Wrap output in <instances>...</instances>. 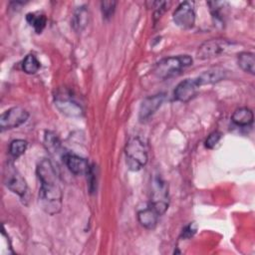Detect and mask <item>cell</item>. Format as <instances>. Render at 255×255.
<instances>
[{
  "instance_id": "obj_18",
  "label": "cell",
  "mask_w": 255,
  "mask_h": 255,
  "mask_svg": "<svg viewBox=\"0 0 255 255\" xmlns=\"http://www.w3.org/2000/svg\"><path fill=\"white\" fill-rule=\"evenodd\" d=\"M44 145L51 154H57L61 150V140L59 136L51 130H46L44 134Z\"/></svg>"
},
{
  "instance_id": "obj_1",
  "label": "cell",
  "mask_w": 255,
  "mask_h": 255,
  "mask_svg": "<svg viewBox=\"0 0 255 255\" xmlns=\"http://www.w3.org/2000/svg\"><path fill=\"white\" fill-rule=\"evenodd\" d=\"M36 173L40 181L39 203L48 215L58 214L63 206V191L56 169L48 158L39 161Z\"/></svg>"
},
{
  "instance_id": "obj_12",
  "label": "cell",
  "mask_w": 255,
  "mask_h": 255,
  "mask_svg": "<svg viewBox=\"0 0 255 255\" xmlns=\"http://www.w3.org/2000/svg\"><path fill=\"white\" fill-rule=\"evenodd\" d=\"M55 106L63 115L70 118H78L83 115L82 107L69 97L58 96L55 99Z\"/></svg>"
},
{
  "instance_id": "obj_25",
  "label": "cell",
  "mask_w": 255,
  "mask_h": 255,
  "mask_svg": "<svg viewBox=\"0 0 255 255\" xmlns=\"http://www.w3.org/2000/svg\"><path fill=\"white\" fill-rule=\"evenodd\" d=\"M196 230H197V225L194 222L189 223L188 225H186L183 228V230L181 232V237L184 239H189L196 233Z\"/></svg>"
},
{
  "instance_id": "obj_5",
  "label": "cell",
  "mask_w": 255,
  "mask_h": 255,
  "mask_svg": "<svg viewBox=\"0 0 255 255\" xmlns=\"http://www.w3.org/2000/svg\"><path fill=\"white\" fill-rule=\"evenodd\" d=\"M3 181L8 189L20 197H23L27 192L26 180L12 161H7L3 168Z\"/></svg>"
},
{
  "instance_id": "obj_17",
  "label": "cell",
  "mask_w": 255,
  "mask_h": 255,
  "mask_svg": "<svg viewBox=\"0 0 255 255\" xmlns=\"http://www.w3.org/2000/svg\"><path fill=\"white\" fill-rule=\"evenodd\" d=\"M237 63L240 69L246 73L254 75L255 72V59L254 54L251 52H241L237 56Z\"/></svg>"
},
{
  "instance_id": "obj_23",
  "label": "cell",
  "mask_w": 255,
  "mask_h": 255,
  "mask_svg": "<svg viewBox=\"0 0 255 255\" xmlns=\"http://www.w3.org/2000/svg\"><path fill=\"white\" fill-rule=\"evenodd\" d=\"M221 137H222V132H220V131H218V130L212 131V132L207 136V138L205 139V142H204L205 147H207V148H209V149L214 148V147L217 145V143L220 141Z\"/></svg>"
},
{
  "instance_id": "obj_20",
  "label": "cell",
  "mask_w": 255,
  "mask_h": 255,
  "mask_svg": "<svg viewBox=\"0 0 255 255\" xmlns=\"http://www.w3.org/2000/svg\"><path fill=\"white\" fill-rule=\"evenodd\" d=\"M40 68H41V64L38 61V59L36 58V56L33 55V54L27 55L25 57V59L23 60L22 69L28 75L36 74L39 71Z\"/></svg>"
},
{
  "instance_id": "obj_11",
  "label": "cell",
  "mask_w": 255,
  "mask_h": 255,
  "mask_svg": "<svg viewBox=\"0 0 255 255\" xmlns=\"http://www.w3.org/2000/svg\"><path fill=\"white\" fill-rule=\"evenodd\" d=\"M63 160L68 169L75 175L87 174L91 166L86 158L70 152H66L63 155Z\"/></svg>"
},
{
  "instance_id": "obj_3",
  "label": "cell",
  "mask_w": 255,
  "mask_h": 255,
  "mask_svg": "<svg viewBox=\"0 0 255 255\" xmlns=\"http://www.w3.org/2000/svg\"><path fill=\"white\" fill-rule=\"evenodd\" d=\"M126 161L129 170L138 171L147 162V152L142 140L135 136L131 137L126 145Z\"/></svg>"
},
{
  "instance_id": "obj_21",
  "label": "cell",
  "mask_w": 255,
  "mask_h": 255,
  "mask_svg": "<svg viewBox=\"0 0 255 255\" xmlns=\"http://www.w3.org/2000/svg\"><path fill=\"white\" fill-rule=\"evenodd\" d=\"M28 146V142L24 139H14L10 142L9 153L12 157L17 158L25 153Z\"/></svg>"
},
{
  "instance_id": "obj_4",
  "label": "cell",
  "mask_w": 255,
  "mask_h": 255,
  "mask_svg": "<svg viewBox=\"0 0 255 255\" xmlns=\"http://www.w3.org/2000/svg\"><path fill=\"white\" fill-rule=\"evenodd\" d=\"M150 207L160 216L163 215L169 206L168 184L161 177H154L151 183Z\"/></svg>"
},
{
  "instance_id": "obj_16",
  "label": "cell",
  "mask_w": 255,
  "mask_h": 255,
  "mask_svg": "<svg viewBox=\"0 0 255 255\" xmlns=\"http://www.w3.org/2000/svg\"><path fill=\"white\" fill-rule=\"evenodd\" d=\"M253 120H254L253 112L247 107H243L235 110L231 116L232 123L238 127H248L252 125Z\"/></svg>"
},
{
  "instance_id": "obj_14",
  "label": "cell",
  "mask_w": 255,
  "mask_h": 255,
  "mask_svg": "<svg viewBox=\"0 0 255 255\" xmlns=\"http://www.w3.org/2000/svg\"><path fill=\"white\" fill-rule=\"evenodd\" d=\"M89 18H90V14L87 6L83 5L78 7L74 11V14L71 20V25L75 30V32L81 33L87 27L89 23Z\"/></svg>"
},
{
  "instance_id": "obj_19",
  "label": "cell",
  "mask_w": 255,
  "mask_h": 255,
  "mask_svg": "<svg viewBox=\"0 0 255 255\" xmlns=\"http://www.w3.org/2000/svg\"><path fill=\"white\" fill-rule=\"evenodd\" d=\"M26 20L37 34L42 33L47 24V17L42 13L30 12L26 15Z\"/></svg>"
},
{
  "instance_id": "obj_2",
  "label": "cell",
  "mask_w": 255,
  "mask_h": 255,
  "mask_svg": "<svg viewBox=\"0 0 255 255\" xmlns=\"http://www.w3.org/2000/svg\"><path fill=\"white\" fill-rule=\"evenodd\" d=\"M192 58L189 55L171 56L161 59L156 63L153 74L162 80L172 78L180 74V72L192 65Z\"/></svg>"
},
{
  "instance_id": "obj_9",
  "label": "cell",
  "mask_w": 255,
  "mask_h": 255,
  "mask_svg": "<svg viewBox=\"0 0 255 255\" xmlns=\"http://www.w3.org/2000/svg\"><path fill=\"white\" fill-rule=\"evenodd\" d=\"M164 98H165L164 94L159 93L143 99L138 111L139 121L140 122L147 121L161 107L164 101Z\"/></svg>"
},
{
  "instance_id": "obj_7",
  "label": "cell",
  "mask_w": 255,
  "mask_h": 255,
  "mask_svg": "<svg viewBox=\"0 0 255 255\" xmlns=\"http://www.w3.org/2000/svg\"><path fill=\"white\" fill-rule=\"evenodd\" d=\"M174 24L184 30L191 29L195 24V11L192 2H181L172 14Z\"/></svg>"
},
{
  "instance_id": "obj_6",
  "label": "cell",
  "mask_w": 255,
  "mask_h": 255,
  "mask_svg": "<svg viewBox=\"0 0 255 255\" xmlns=\"http://www.w3.org/2000/svg\"><path fill=\"white\" fill-rule=\"evenodd\" d=\"M29 119V113L22 107H13L5 111L0 117L1 131L20 127Z\"/></svg>"
},
{
  "instance_id": "obj_13",
  "label": "cell",
  "mask_w": 255,
  "mask_h": 255,
  "mask_svg": "<svg viewBox=\"0 0 255 255\" xmlns=\"http://www.w3.org/2000/svg\"><path fill=\"white\" fill-rule=\"evenodd\" d=\"M225 77H226V71L223 68L214 67V68L208 69L207 71H204L195 79L198 85L201 87L203 85L218 83L223 79H225Z\"/></svg>"
},
{
  "instance_id": "obj_22",
  "label": "cell",
  "mask_w": 255,
  "mask_h": 255,
  "mask_svg": "<svg viewBox=\"0 0 255 255\" xmlns=\"http://www.w3.org/2000/svg\"><path fill=\"white\" fill-rule=\"evenodd\" d=\"M116 5H117L116 1H103V2H101V10H102L103 17L105 19H110L111 17H113V15L115 13V10H116Z\"/></svg>"
},
{
  "instance_id": "obj_8",
  "label": "cell",
  "mask_w": 255,
  "mask_h": 255,
  "mask_svg": "<svg viewBox=\"0 0 255 255\" xmlns=\"http://www.w3.org/2000/svg\"><path fill=\"white\" fill-rule=\"evenodd\" d=\"M231 46V43L224 39H210L203 42L197 50L196 56L200 60L211 59L218 57L228 50Z\"/></svg>"
},
{
  "instance_id": "obj_10",
  "label": "cell",
  "mask_w": 255,
  "mask_h": 255,
  "mask_svg": "<svg viewBox=\"0 0 255 255\" xmlns=\"http://www.w3.org/2000/svg\"><path fill=\"white\" fill-rule=\"evenodd\" d=\"M199 87L195 78L185 79L175 87L173 91L174 99L181 103H187L195 97Z\"/></svg>"
},
{
  "instance_id": "obj_15",
  "label": "cell",
  "mask_w": 255,
  "mask_h": 255,
  "mask_svg": "<svg viewBox=\"0 0 255 255\" xmlns=\"http://www.w3.org/2000/svg\"><path fill=\"white\" fill-rule=\"evenodd\" d=\"M159 215L155 212V210L148 206L145 209L139 210L137 212V220L140 223L141 226H143L146 229H153L155 228L156 224H157V220H158Z\"/></svg>"
},
{
  "instance_id": "obj_24",
  "label": "cell",
  "mask_w": 255,
  "mask_h": 255,
  "mask_svg": "<svg viewBox=\"0 0 255 255\" xmlns=\"http://www.w3.org/2000/svg\"><path fill=\"white\" fill-rule=\"evenodd\" d=\"M97 168L95 165H91L90 166V169L87 173L88 175V182H89V189H90V192L91 193H94L96 190H97V182H98V179H97V172H96Z\"/></svg>"
}]
</instances>
